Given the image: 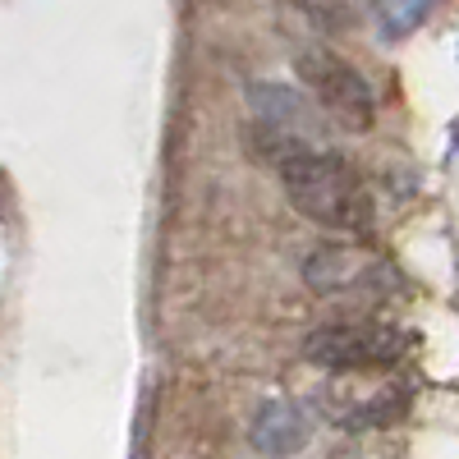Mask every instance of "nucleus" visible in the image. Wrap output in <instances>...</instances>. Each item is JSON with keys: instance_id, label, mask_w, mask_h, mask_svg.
Returning <instances> with one entry per match:
<instances>
[{"instance_id": "obj_2", "label": "nucleus", "mask_w": 459, "mask_h": 459, "mask_svg": "<svg viewBox=\"0 0 459 459\" xmlns=\"http://www.w3.org/2000/svg\"><path fill=\"white\" fill-rule=\"evenodd\" d=\"M404 350H409L404 331L391 322H372V317L326 322L303 340V359L326 372H381V368H395Z\"/></svg>"}, {"instance_id": "obj_7", "label": "nucleus", "mask_w": 459, "mask_h": 459, "mask_svg": "<svg viewBox=\"0 0 459 459\" xmlns=\"http://www.w3.org/2000/svg\"><path fill=\"white\" fill-rule=\"evenodd\" d=\"M450 143H455V152H459V120H455V129H450Z\"/></svg>"}, {"instance_id": "obj_5", "label": "nucleus", "mask_w": 459, "mask_h": 459, "mask_svg": "<svg viewBox=\"0 0 459 459\" xmlns=\"http://www.w3.org/2000/svg\"><path fill=\"white\" fill-rule=\"evenodd\" d=\"M253 441L266 455H294L303 441H308V418H303L299 404H290V400H272L253 418Z\"/></svg>"}, {"instance_id": "obj_6", "label": "nucleus", "mask_w": 459, "mask_h": 459, "mask_svg": "<svg viewBox=\"0 0 459 459\" xmlns=\"http://www.w3.org/2000/svg\"><path fill=\"white\" fill-rule=\"evenodd\" d=\"M372 10H377V23L386 37H409L432 14V0H372Z\"/></svg>"}, {"instance_id": "obj_4", "label": "nucleus", "mask_w": 459, "mask_h": 459, "mask_svg": "<svg viewBox=\"0 0 459 459\" xmlns=\"http://www.w3.org/2000/svg\"><path fill=\"white\" fill-rule=\"evenodd\" d=\"M303 281L317 294H372L391 285V266L359 244H322L303 262Z\"/></svg>"}, {"instance_id": "obj_1", "label": "nucleus", "mask_w": 459, "mask_h": 459, "mask_svg": "<svg viewBox=\"0 0 459 459\" xmlns=\"http://www.w3.org/2000/svg\"><path fill=\"white\" fill-rule=\"evenodd\" d=\"M257 157L276 170L285 184V198L322 230H344V235H368L372 230V194L354 175L350 161H340L335 152H322L308 138H294L281 129H253Z\"/></svg>"}, {"instance_id": "obj_3", "label": "nucleus", "mask_w": 459, "mask_h": 459, "mask_svg": "<svg viewBox=\"0 0 459 459\" xmlns=\"http://www.w3.org/2000/svg\"><path fill=\"white\" fill-rule=\"evenodd\" d=\"M299 79H303V88L313 92V101L331 115L340 129H354V134L372 129V120H377L372 83L344 56H335L326 47L299 51Z\"/></svg>"}]
</instances>
